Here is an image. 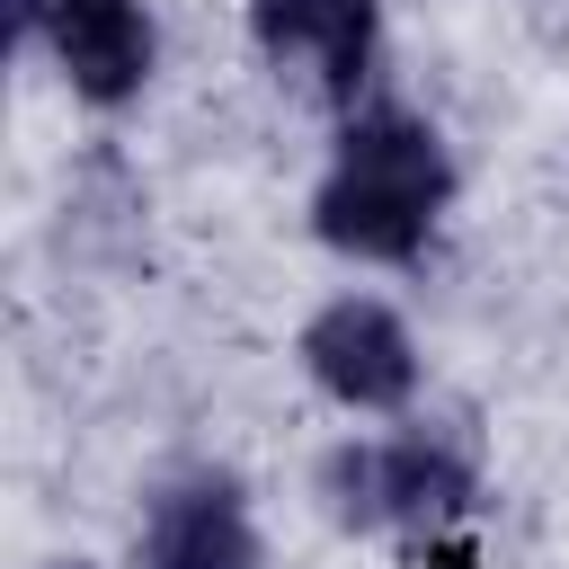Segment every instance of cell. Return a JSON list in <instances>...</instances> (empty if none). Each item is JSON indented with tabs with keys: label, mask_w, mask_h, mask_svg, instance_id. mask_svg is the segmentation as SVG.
I'll return each mask as SVG.
<instances>
[{
	"label": "cell",
	"mask_w": 569,
	"mask_h": 569,
	"mask_svg": "<svg viewBox=\"0 0 569 569\" xmlns=\"http://www.w3.org/2000/svg\"><path fill=\"white\" fill-rule=\"evenodd\" d=\"M453 151L418 107L365 98L356 116H338L329 169L311 187V240L356 258V267H418L445 204H453Z\"/></svg>",
	"instance_id": "1"
},
{
	"label": "cell",
	"mask_w": 569,
	"mask_h": 569,
	"mask_svg": "<svg viewBox=\"0 0 569 569\" xmlns=\"http://www.w3.org/2000/svg\"><path fill=\"white\" fill-rule=\"evenodd\" d=\"M311 498L338 533H471L480 516V471L453 436H347L311 462Z\"/></svg>",
	"instance_id": "2"
},
{
	"label": "cell",
	"mask_w": 569,
	"mask_h": 569,
	"mask_svg": "<svg viewBox=\"0 0 569 569\" xmlns=\"http://www.w3.org/2000/svg\"><path fill=\"white\" fill-rule=\"evenodd\" d=\"M293 356H302L311 391L338 400L347 418H400V409L418 400V382H427V356H418L409 320H400L382 293H329V302L302 320Z\"/></svg>",
	"instance_id": "3"
},
{
	"label": "cell",
	"mask_w": 569,
	"mask_h": 569,
	"mask_svg": "<svg viewBox=\"0 0 569 569\" xmlns=\"http://www.w3.org/2000/svg\"><path fill=\"white\" fill-rule=\"evenodd\" d=\"M249 44L267 53V71L356 116L382 62V0H249Z\"/></svg>",
	"instance_id": "4"
},
{
	"label": "cell",
	"mask_w": 569,
	"mask_h": 569,
	"mask_svg": "<svg viewBox=\"0 0 569 569\" xmlns=\"http://www.w3.org/2000/svg\"><path fill=\"white\" fill-rule=\"evenodd\" d=\"M44 62L62 71V89L80 107L124 116L160 71V18H151V0H53Z\"/></svg>",
	"instance_id": "5"
},
{
	"label": "cell",
	"mask_w": 569,
	"mask_h": 569,
	"mask_svg": "<svg viewBox=\"0 0 569 569\" xmlns=\"http://www.w3.org/2000/svg\"><path fill=\"white\" fill-rule=\"evenodd\" d=\"M133 569H267L249 489L231 471H187L169 480L142 525H133Z\"/></svg>",
	"instance_id": "6"
},
{
	"label": "cell",
	"mask_w": 569,
	"mask_h": 569,
	"mask_svg": "<svg viewBox=\"0 0 569 569\" xmlns=\"http://www.w3.org/2000/svg\"><path fill=\"white\" fill-rule=\"evenodd\" d=\"M409 569H480V542L471 533H427V542H409Z\"/></svg>",
	"instance_id": "7"
},
{
	"label": "cell",
	"mask_w": 569,
	"mask_h": 569,
	"mask_svg": "<svg viewBox=\"0 0 569 569\" xmlns=\"http://www.w3.org/2000/svg\"><path fill=\"white\" fill-rule=\"evenodd\" d=\"M36 569H98V560H80V551H53V560H36Z\"/></svg>",
	"instance_id": "8"
}]
</instances>
